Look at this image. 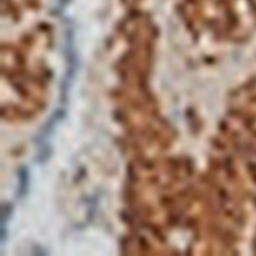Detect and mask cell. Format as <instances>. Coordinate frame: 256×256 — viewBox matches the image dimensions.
Segmentation results:
<instances>
[{"mask_svg": "<svg viewBox=\"0 0 256 256\" xmlns=\"http://www.w3.org/2000/svg\"><path fill=\"white\" fill-rule=\"evenodd\" d=\"M12 204L8 202L1 205V242L4 244L8 238L7 222L9 221L13 212Z\"/></svg>", "mask_w": 256, "mask_h": 256, "instance_id": "cell-3", "label": "cell"}, {"mask_svg": "<svg viewBox=\"0 0 256 256\" xmlns=\"http://www.w3.org/2000/svg\"><path fill=\"white\" fill-rule=\"evenodd\" d=\"M10 54L2 58V112L12 120L30 119L45 106L50 70L40 60Z\"/></svg>", "mask_w": 256, "mask_h": 256, "instance_id": "cell-1", "label": "cell"}, {"mask_svg": "<svg viewBox=\"0 0 256 256\" xmlns=\"http://www.w3.org/2000/svg\"><path fill=\"white\" fill-rule=\"evenodd\" d=\"M18 178V187L16 196L18 199L24 198L27 194L30 182V172L28 168L25 166H20L17 172Z\"/></svg>", "mask_w": 256, "mask_h": 256, "instance_id": "cell-2", "label": "cell"}]
</instances>
